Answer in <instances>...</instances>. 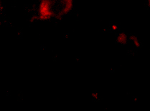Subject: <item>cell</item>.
Instances as JSON below:
<instances>
[{"label": "cell", "instance_id": "6da1fadb", "mask_svg": "<svg viewBox=\"0 0 150 111\" xmlns=\"http://www.w3.org/2000/svg\"><path fill=\"white\" fill-rule=\"evenodd\" d=\"M74 0H41L35 15L40 21L51 20L52 17L64 16L71 12Z\"/></svg>", "mask_w": 150, "mask_h": 111}, {"label": "cell", "instance_id": "7a4b0ae2", "mask_svg": "<svg viewBox=\"0 0 150 111\" xmlns=\"http://www.w3.org/2000/svg\"><path fill=\"white\" fill-rule=\"evenodd\" d=\"M126 38H127V37H126L125 34H122L119 36V37H118V41L121 42H124L126 41Z\"/></svg>", "mask_w": 150, "mask_h": 111}, {"label": "cell", "instance_id": "3957f363", "mask_svg": "<svg viewBox=\"0 0 150 111\" xmlns=\"http://www.w3.org/2000/svg\"><path fill=\"white\" fill-rule=\"evenodd\" d=\"M3 11H4V6H3L2 3L0 2V15L2 13Z\"/></svg>", "mask_w": 150, "mask_h": 111}]
</instances>
